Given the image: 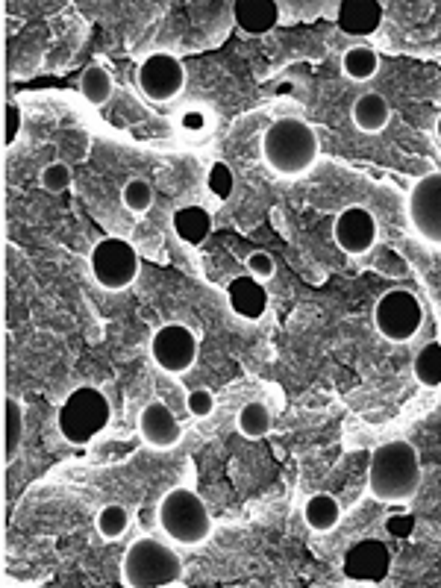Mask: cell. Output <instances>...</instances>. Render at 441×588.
<instances>
[{
  "label": "cell",
  "mask_w": 441,
  "mask_h": 588,
  "mask_svg": "<svg viewBox=\"0 0 441 588\" xmlns=\"http://www.w3.org/2000/svg\"><path fill=\"white\" fill-rule=\"evenodd\" d=\"M109 415H112V409H109L106 394L100 389H92V386H83L65 397L56 424H59V433L65 436V441L89 444L109 424Z\"/></svg>",
  "instance_id": "cell-5"
},
{
  "label": "cell",
  "mask_w": 441,
  "mask_h": 588,
  "mask_svg": "<svg viewBox=\"0 0 441 588\" xmlns=\"http://www.w3.org/2000/svg\"><path fill=\"white\" fill-rule=\"evenodd\" d=\"M127 527H130V512L124 506L109 503V506H103L98 512V530L103 539H121L127 533Z\"/></svg>",
  "instance_id": "cell-25"
},
{
  "label": "cell",
  "mask_w": 441,
  "mask_h": 588,
  "mask_svg": "<svg viewBox=\"0 0 441 588\" xmlns=\"http://www.w3.org/2000/svg\"><path fill=\"white\" fill-rule=\"evenodd\" d=\"M124 206L136 215L147 212L153 206V186L147 180H130L124 186Z\"/></svg>",
  "instance_id": "cell-26"
},
{
  "label": "cell",
  "mask_w": 441,
  "mask_h": 588,
  "mask_svg": "<svg viewBox=\"0 0 441 588\" xmlns=\"http://www.w3.org/2000/svg\"><path fill=\"white\" fill-rule=\"evenodd\" d=\"M139 433L150 447L168 450L180 441V424L162 400H150L139 415Z\"/></svg>",
  "instance_id": "cell-13"
},
{
  "label": "cell",
  "mask_w": 441,
  "mask_h": 588,
  "mask_svg": "<svg viewBox=\"0 0 441 588\" xmlns=\"http://www.w3.org/2000/svg\"><path fill=\"white\" fill-rule=\"evenodd\" d=\"M233 21L247 36L271 33L280 21V6L274 0H236L233 3Z\"/></svg>",
  "instance_id": "cell-15"
},
{
  "label": "cell",
  "mask_w": 441,
  "mask_h": 588,
  "mask_svg": "<svg viewBox=\"0 0 441 588\" xmlns=\"http://www.w3.org/2000/svg\"><path fill=\"white\" fill-rule=\"evenodd\" d=\"M342 68L350 80L365 83V80H371V77L380 71V56H377V50L365 48V45H356V48L344 50Z\"/></svg>",
  "instance_id": "cell-21"
},
{
  "label": "cell",
  "mask_w": 441,
  "mask_h": 588,
  "mask_svg": "<svg viewBox=\"0 0 441 588\" xmlns=\"http://www.w3.org/2000/svg\"><path fill=\"white\" fill-rule=\"evenodd\" d=\"M262 156L280 177H300L318 159V136L303 118H277L262 136Z\"/></svg>",
  "instance_id": "cell-2"
},
{
  "label": "cell",
  "mask_w": 441,
  "mask_h": 588,
  "mask_svg": "<svg viewBox=\"0 0 441 588\" xmlns=\"http://www.w3.org/2000/svg\"><path fill=\"white\" fill-rule=\"evenodd\" d=\"M350 115H353V124H356L362 133L377 136V133H383V130L389 127V121H392V106H389V100L383 98L380 92H365V95L356 98Z\"/></svg>",
  "instance_id": "cell-17"
},
{
  "label": "cell",
  "mask_w": 441,
  "mask_h": 588,
  "mask_svg": "<svg viewBox=\"0 0 441 588\" xmlns=\"http://www.w3.org/2000/svg\"><path fill=\"white\" fill-rule=\"evenodd\" d=\"M206 186H209V192H212L215 197H230L233 186H236V180H233V171H230V165H224V162H215V165L209 168Z\"/></svg>",
  "instance_id": "cell-28"
},
{
  "label": "cell",
  "mask_w": 441,
  "mask_h": 588,
  "mask_svg": "<svg viewBox=\"0 0 441 588\" xmlns=\"http://www.w3.org/2000/svg\"><path fill=\"white\" fill-rule=\"evenodd\" d=\"M150 356L165 374H186L197 359V339L186 324H165L150 339Z\"/></svg>",
  "instance_id": "cell-8"
},
{
  "label": "cell",
  "mask_w": 441,
  "mask_h": 588,
  "mask_svg": "<svg viewBox=\"0 0 441 588\" xmlns=\"http://www.w3.org/2000/svg\"><path fill=\"white\" fill-rule=\"evenodd\" d=\"M374 324H377L383 339L403 344L409 342L412 336H418V330L424 324V309H421L415 294L394 289V292H386L377 300Z\"/></svg>",
  "instance_id": "cell-7"
},
{
  "label": "cell",
  "mask_w": 441,
  "mask_h": 588,
  "mask_svg": "<svg viewBox=\"0 0 441 588\" xmlns=\"http://www.w3.org/2000/svg\"><path fill=\"white\" fill-rule=\"evenodd\" d=\"M121 574H124V586L130 588L177 586L183 577V562L165 541L145 536L127 547Z\"/></svg>",
  "instance_id": "cell-3"
},
{
  "label": "cell",
  "mask_w": 441,
  "mask_h": 588,
  "mask_svg": "<svg viewBox=\"0 0 441 588\" xmlns=\"http://www.w3.org/2000/svg\"><path fill=\"white\" fill-rule=\"evenodd\" d=\"M239 430H242L245 439H265L271 433V412H268V406L259 403V400L245 403L239 409Z\"/></svg>",
  "instance_id": "cell-22"
},
{
  "label": "cell",
  "mask_w": 441,
  "mask_h": 588,
  "mask_svg": "<svg viewBox=\"0 0 441 588\" xmlns=\"http://www.w3.org/2000/svg\"><path fill=\"white\" fill-rule=\"evenodd\" d=\"M39 183H42V189L50 192V195H62L71 186V168L65 162H50L48 168H42Z\"/></svg>",
  "instance_id": "cell-27"
},
{
  "label": "cell",
  "mask_w": 441,
  "mask_h": 588,
  "mask_svg": "<svg viewBox=\"0 0 441 588\" xmlns=\"http://www.w3.org/2000/svg\"><path fill=\"white\" fill-rule=\"evenodd\" d=\"M156 524L162 527V533L171 541L183 544V547H195L203 544L212 533V515L206 509V503L200 500V494L192 489H171L156 506Z\"/></svg>",
  "instance_id": "cell-4"
},
{
  "label": "cell",
  "mask_w": 441,
  "mask_h": 588,
  "mask_svg": "<svg viewBox=\"0 0 441 588\" xmlns=\"http://www.w3.org/2000/svg\"><path fill=\"white\" fill-rule=\"evenodd\" d=\"M245 268L250 277H256L259 283H265V280L274 277V256L265 253V250H253L245 259Z\"/></svg>",
  "instance_id": "cell-29"
},
{
  "label": "cell",
  "mask_w": 441,
  "mask_h": 588,
  "mask_svg": "<svg viewBox=\"0 0 441 588\" xmlns=\"http://www.w3.org/2000/svg\"><path fill=\"white\" fill-rule=\"evenodd\" d=\"M392 571V553L383 541L365 539L356 541L344 556V577L350 583H368L377 586Z\"/></svg>",
  "instance_id": "cell-11"
},
{
  "label": "cell",
  "mask_w": 441,
  "mask_h": 588,
  "mask_svg": "<svg viewBox=\"0 0 441 588\" xmlns=\"http://www.w3.org/2000/svg\"><path fill=\"white\" fill-rule=\"evenodd\" d=\"M142 268V259L136 247L127 239H103L92 250V277L98 280L100 289L106 292H121L136 283Z\"/></svg>",
  "instance_id": "cell-6"
},
{
  "label": "cell",
  "mask_w": 441,
  "mask_h": 588,
  "mask_svg": "<svg viewBox=\"0 0 441 588\" xmlns=\"http://www.w3.org/2000/svg\"><path fill=\"white\" fill-rule=\"evenodd\" d=\"M186 86V65L171 53H150L139 68V89L147 100H174Z\"/></svg>",
  "instance_id": "cell-9"
},
{
  "label": "cell",
  "mask_w": 441,
  "mask_h": 588,
  "mask_svg": "<svg viewBox=\"0 0 441 588\" xmlns=\"http://www.w3.org/2000/svg\"><path fill=\"white\" fill-rule=\"evenodd\" d=\"M21 133V109L18 106H6V121H3V145L9 147Z\"/></svg>",
  "instance_id": "cell-31"
},
{
  "label": "cell",
  "mask_w": 441,
  "mask_h": 588,
  "mask_svg": "<svg viewBox=\"0 0 441 588\" xmlns=\"http://www.w3.org/2000/svg\"><path fill=\"white\" fill-rule=\"evenodd\" d=\"M186 406H189V412L195 418H206L215 409V394L209 392V389H195V392H189V397H186Z\"/></svg>",
  "instance_id": "cell-30"
},
{
  "label": "cell",
  "mask_w": 441,
  "mask_h": 588,
  "mask_svg": "<svg viewBox=\"0 0 441 588\" xmlns=\"http://www.w3.org/2000/svg\"><path fill=\"white\" fill-rule=\"evenodd\" d=\"M227 300H230V309L245 318V321H259L268 309V292L265 286L256 280V277H236L227 289Z\"/></svg>",
  "instance_id": "cell-16"
},
{
  "label": "cell",
  "mask_w": 441,
  "mask_h": 588,
  "mask_svg": "<svg viewBox=\"0 0 441 588\" xmlns=\"http://www.w3.org/2000/svg\"><path fill=\"white\" fill-rule=\"evenodd\" d=\"M409 221L424 242L441 247V174L415 183L409 195Z\"/></svg>",
  "instance_id": "cell-10"
},
{
  "label": "cell",
  "mask_w": 441,
  "mask_h": 588,
  "mask_svg": "<svg viewBox=\"0 0 441 588\" xmlns=\"http://www.w3.org/2000/svg\"><path fill=\"white\" fill-rule=\"evenodd\" d=\"M412 371H415V380L421 386H427V389L441 386V344L430 342L427 347H421L418 356H415Z\"/></svg>",
  "instance_id": "cell-23"
},
{
  "label": "cell",
  "mask_w": 441,
  "mask_h": 588,
  "mask_svg": "<svg viewBox=\"0 0 441 588\" xmlns=\"http://www.w3.org/2000/svg\"><path fill=\"white\" fill-rule=\"evenodd\" d=\"M392 533L397 536H409V527H412V518H406V521H397V518H389V524H386Z\"/></svg>",
  "instance_id": "cell-33"
},
{
  "label": "cell",
  "mask_w": 441,
  "mask_h": 588,
  "mask_svg": "<svg viewBox=\"0 0 441 588\" xmlns=\"http://www.w3.org/2000/svg\"><path fill=\"white\" fill-rule=\"evenodd\" d=\"M383 3L380 0H342L336 9V24L347 36H371L383 24Z\"/></svg>",
  "instance_id": "cell-14"
},
{
  "label": "cell",
  "mask_w": 441,
  "mask_h": 588,
  "mask_svg": "<svg viewBox=\"0 0 441 588\" xmlns=\"http://www.w3.org/2000/svg\"><path fill=\"white\" fill-rule=\"evenodd\" d=\"M436 133H439V142H441V115H439V124H436Z\"/></svg>",
  "instance_id": "cell-34"
},
{
  "label": "cell",
  "mask_w": 441,
  "mask_h": 588,
  "mask_svg": "<svg viewBox=\"0 0 441 588\" xmlns=\"http://www.w3.org/2000/svg\"><path fill=\"white\" fill-rule=\"evenodd\" d=\"M180 124H183V130H203L206 127V115L200 112V109H189V112H183V118H180Z\"/></svg>",
  "instance_id": "cell-32"
},
{
  "label": "cell",
  "mask_w": 441,
  "mask_h": 588,
  "mask_svg": "<svg viewBox=\"0 0 441 588\" xmlns=\"http://www.w3.org/2000/svg\"><path fill=\"white\" fill-rule=\"evenodd\" d=\"M368 489L383 503H406L421 489V459L409 441L397 439L380 444L371 453Z\"/></svg>",
  "instance_id": "cell-1"
},
{
  "label": "cell",
  "mask_w": 441,
  "mask_h": 588,
  "mask_svg": "<svg viewBox=\"0 0 441 588\" xmlns=\"http://www.w3.org/2000/svg\"><path fill=\"white\" fill-rule=\"evenodd\" d=\"M303 518H306V524H309L315 533H330V530H336L339 521H342V506H339V500H336L333 494L321 491V494H312V497L306 500Z\"/></svg>",
  "instance_id": "cell-18"
},
{
  "label": "cell",
  "mask_w": 441,
  "mask_h": 588,
  "mask_svg": "<svg viewBox=\"0 0 441 588\" xmlns=\"http://www.w3.org/2000/svg\"><path fill=\"white\" fill-rule=\"evenodd\" d=\"M80 95L89 100L92 106H103L112 98V77L106 74L103 65H89L80 74Z\"/></svg>",
  "instance_id": "cell-24"
},
{
  "label": "cell",
  "mask_w": 441,
  "mask_h": 588,
  "mask_svg": "<svg viewBox=\"0 0 441 588\" xmlns=\"http://www.w3.org/2000/svg\"><path fill=\"white\" fill-rule=\"evenodd\" d=\"M333 236L344 253L362 256L377 242V218L365 206H347L339 212V218L333 224Z\"/></svg>",
  "instance_id": "cell-12"
},
{
  "label": "cell",
  "mask_w": 441,
  "mask_h": 588,
  "mask_svg": "<svg viewBox=\"0 0 441 588\" xmlns=\"http://www.w3.org/2000/svg\"><path fill=\"white\" fill-rule=\"evenodd\" d=\"M212 230V215L200 206H183L174 212V233L189 242V245H200Z\"/></svg>",
  "instance_id": "cell-19"
},
{
  "label": "cell",
  "mask_w": 441,
  "mask_h": 588,
  "mask_svg": "<svg viewBox=\"0 0 441 588\" xmlns=\"http://www.w3.org/2000/svg\"><path fill=\"white\" fill-rule=\"evenodd\" d=\"M24 439V412L15 397L3 400V459L12 462Z\"/></svg>",
  "instance_id": "cell-20"
}]
</instances>
